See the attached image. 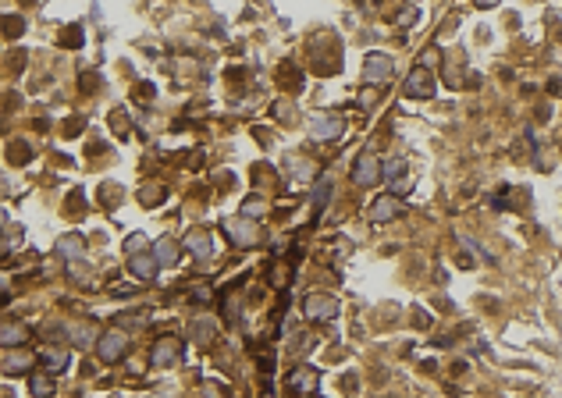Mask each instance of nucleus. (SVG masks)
Returning a JSON list of instances; mask_svg holds the SVG:
<instances>
[{
  "label": "nucleus",
  "instance_id": "1",
  "mask_svg": "<svg viewBox=\"0 0 562 398\" xmlns=\"http://www.w3.org/2000/svg\"><path fill=\"white\" fill-rule=\"evenodd\" d=\"M129 349H132V334L121 331V327L103 331V334H100V345H96V352H100L103 363H121L125 355H129Z\"/></svg>",
  "mask_w": 562,
  "mask_h": 398
},
{
  "label": "nucleus",
  "instance_id": "2",
  "mask_svg": "<svg viewBox=\"0 0 562 398\" xmlns=\"http://www.w3.org/2000/svg\"><path fill=\"white\" fill-rule=\"evenodd\" d=\"M224 235L232 239L235 245H257L260 242V228H257V221L253 217H246V214H239V217H224Z\"/></svg>",
  "mask_w": 562,
  "mask_h": 398
},
{
  "label": "nucleus",
  "instance_id": "3",
  "mask_svg": "<svg viewBox=\"0 0 562 398\" xmlns=\"http://www.w3.org/2000/svg\"><path fill=\"white\" fill-rule=\"evenodd\" d=\"M385 178V164L374 157V153H363L356 157V164H352V181H356L360 188H370V185H378Z\"/></svg>",
  "mask_w": 562,
  "mask_h": 398
},
{
  "label": "nucleus",
  "instance_id": "4",
  "mask_svg": "<svg viewBox=\"0 0 562 398\" xmlns=\"http://www.w3.org/2000/svg\"><path fill=\"white\" fill-rule=\"evenodd\" d=\"M182 360V342L178 338H171V334H164V338H157L153 342V349H150V363L153 366H175Z\"/></svg>",
  "mask_w": 562,
  "mask_h": 398
},
{
  "label": "nucleus",
  "instance_id": "5",
  "mask_svg": "<svg viewBox=\"0 0 562 398\" xmlns=\"http://www.w3.org/2000/svg\"><path fill=\"white\" fill-rule=\"evenodd\" d=\"M385 178H388V185H391L395 196H406L409 188H413V175L406 171V160H402V157H391V160L385 164Z\"/></svg>",
  "mask_w": 562,
  "mask_h": 398
},
{
  "label": "nucleus",
  "instance_id": "6",
  "mask_svg": "<svg viewBox=\"0 0 562 398\" xmlns=\"http://www.w3.org/2000/svg\"><path fill=\"white\" fill-rule=\"evenodd\" d=\"M345 129V121L338 114H317L314 121H310V135H314L317 142H331V139H338Z\"/></svg>",
  "mask_w": 562,
  "mask_h": 398
},
{
  "label": "nucleus",
  "instance_id": "7",
  "mask_svg": "<svg viewBox=\"0 0 562 398\" xmlns=\"http://www.w3.org/2000/svg\"><path fill=\"white\" fill-rule=\"evenodd\" d=\"M303 313L310 320H331L338 313V302L331 299V296H321V291H314V296H306L303 299Z\"/></svg>",
  "mask_w": 562,
  "mask_h": 398
},
{
  "label": "nucleus",
  "instance_id": "8",
  "mask_svg": "<svg viewBox=\"0 0 562 398\" xmlns=\"http://www.w3.org/2000/svg\"><path fill=\"white\" fill-rule=\"evenodd\" d=\"M363 78H367V86H385V82L391 78V60H388V54H370L367 65H363Z\"/></svg>",
  "mask_w": 562,
  "mask_h": 398
},
{
  "label": "nucleus",
  "instance_id": "9",
  "mask_svg": "<svg viewBox=\"0 0 562 398\" xmlns=\"http://www.w3.org/2000/svg\"><path fill=\"white\" fill-rule=\"evenodd\" d=\"M406 96H413V100H431V96H434V78H431L427 68H413V71H409V78H406Z\"/></svg>",
  "mask_w": 562,
  "mask_h": 398
},
{
  "label": "nucleus",
  "instance_id": "10",
  "mask_svg": "<svg viewBox=\"0 0 562 398\" xmlns=\"http://www.w3.org/2000/svg\"><path fill=\"white\" fill-rule=\"evenodd\" d=\"M157 256L150 253V249H139V253H129V270L139 278V281H153L157 278Z\"/></svg>",
  "mask_w": 562,
  "mask_h": 398
},
{
  "label": "nucleus",
  "instance_id": "11",
  "mask_svg": "<svg viewBox=\"0 0 562 398\" xmlns=\"http://www.w3.org/2000/svg\"><path fill=\"white\" fill-rule=\"evenodd\" d=\"M321 388V377L314 366H299L288 373V391H296V395H314Z\"/></svg>",
  "mask_w": 562,
  "mask_h": 398
},
{
  "label": "nucleus",
  "instance_id": "12",
  "mask_svg": "<svg viewBox=\"0 0 562 398\" xmlns=\"http://www.w3.org/2000/svg\"><path fill=\"white\" fill-rule=\"evenodd\" d=\"M39 363H43L50 373L68 370V349H61V345H43V349H39Z\"/></svg>",
  "mask_w": 562,
  "mask_h": 398
},
{
  "label": "nucleus",
  "instance_id": "13",
  "mask_svg": "<svg viewBox=\"0 0 562 398\" xmlns=\"http://www.w3.org/2000/svg\"><path fill=\"white\" fill-rule=\"evenodd\" d=\"M57 256H65L68 263H78L82 256H86V242H82L78 235H61L57 239Z\"/></svg>",
  "mask_w": 562,
  "mask_h": 398
},
{
  "label": "nucleus",
  "instance_id": "14",
  "mask_svg": "<svg viewBox=\"0 0 562 398\" xmlns=\"http://www.w3.org/2000/svg\"><path fill=\"white\" fill-rule=\"evenodd\" d=\"M391 217H399V199H395V196L374 199V206H370V221H374V224H385V221H391Z\"/></svg>",
  "mask_w": 562,
  "mask_h": 398
},
{
  "label": "nucleus",
  "instance_id": "15",
  "mask_svg": "<svg viewBox=\"0 0 562 398\" xmlns=\"http://www.w3.org/2000/svg\"><path fill=\"white\" fill-rule=\"evenodd\" d=\"M288 171H292V181L296 185H310V181L317 178L314 160H306V157H288Z\"/></svg>",
  "mask_w": 562,
  "mask_h": 398
},
{
  "label": "nucleus",
  "instance_id": "16",
  "mask_svg": "<svg viewBox=\"0 0 562 398\" xmlns=\"http://www.w3.org/2000/svg\"><path fill=\"white\" fill-rule=\"evenodd\" d=\"M185 245H189V253L199 256V260H210L214 256V242L210 235L203 232V228H196V232H189V239H185Z\"/></svg>",
  "mask_w": 562,
  "mask_h": 398
},
{
  "label": "nucleus",
  "instance_id": "17",
  "mask_svg": "<svg viewBox=\"0 0 562 398\" xmlns=\"http://www.w3.org/2000/svg\"><path fill=\"white\" fill-rule=\"evenodd\" d=\"M189 334H193L199 345H210L214 334H217V320H214V317H196V320L189 324Z\"/></svg>",
  "mask_w": 562,
  "mask_h": 398
},
{
  "label": "nucleus",
  "instance_id": "18",
  "mask_svg": "<svg viewBox=\"0 0 562 398\" xmlns=\"http://www.w3.org/2000/svg\"><path fill=\"white\" fill-rule=\"evenodd\" d=\"M29 366H32V355H29V352H14V349L4 352V373H8V377L25 373Z\"/></svg>",
  "mask_w": 562,
  "mask_h": 398
},
{
  "label": "nucleus",
  "instance_id": "19",
  "mask_svg": "<svg viewBox=\"0 0 562 398\" xmlns=\"http://www.w3.org/2000/svg\"><path fill=\"white\" fill-rule=\"evenodd\" d=\"M153 256H157L160 267H175L178 263V242H171V239L153 242Z\"/></svg>",
  "mask_w": 562,
  "mask_h": 398
},
{
  "label": "nucleus",
  "instance_id": "20",
  "mask_svg": "<svg viewBox=\"0 0 562 398\" xmlns=\"http://www.w3.org/2000/svg\"><path fill=\"white\" fill-rule=\"evenodd\" d=\"M72 342H75V349H89L93 342H100V331H96V324H93V320L78 324V327L72 331Z\"/></svg>",
  "mask_w": 562,
  "mask_h": 398
},
{
  "label": "nucleus",
  "instance_id": "21",
  "mask_svg": "<svg viewBox=\"0 0 562 398\" xmlns=\"http://www.w3.org/2000/svg\"><path fill=\"white\" fill-rule=\"evenodd\" d=\"M0 338H4V349H14V345H25V338H29V331H25L22 324H14V320H8V324H4V334H0Z\"/></svg>",
  "mask_w": 562,
  "mask_h": 398
},
{
  "label": "nucleus",
  "instance_id": "22",
  "mask_svg": "<svg viewBox=\"0 0 562 398\" xmlns=\"http://www.w3.org/2000/svg\"><path fill=\"white\" fill-rule=\"evenodd\" d=\"M29 391H32V398H54V381L47 373H36L29 381Z\"/></svg>",
  "mask_w": 562,
  "mask_h": 398
},
{
  "label": "nucleus",
  "instance_id": "23",
  "mask_svg": "<svg viewBox=\"0 0 562 398\" xmlns=\"http://www.w3.org/2000/svg\"><path fill=\"white\" fill-rule=\"evenodd\" d=\"M331 199V178H317V188H314V214H321Z\"/></svg>",
  "mask_w": 562,
  "mask_h": 398
},
{
  "label": "nucleus",
  "instance_id": "24",
  "mask_svg": "<svg viewBox=\"0 0 562 398\" xmlns=\"http://www.w3.org/2000/svg\"><path fill=\"white\" fill-rule=\"evenodd\" d=\"M242 214L257 221V217L263 214V203H260V196H249V203H242Z\"/></svg>",
  "mask_w": 562,
  "mask_h": 398
},
{
  "label": "nucleus",
  "instance_id": "25",
  "mask_svg": "<svg viewBox=\"0 0 562 398\" xmlns=\"http://www.w3.org/2000/svg\"><path fill=\"white\" fill-rule=\"evenodd\" d=\"M125 249H129V253H139V249H147V239H142V235H132L129 242H125Z\"/></svg>",
  "mask_w": 562,
  "mask_h": 398
},
{
  "label": "nucleus",
  "instance_id": "26",
  "mask_svg": "<svg viewBox=\"0 0 562 398\" xmlns=\"http://www.w3.org/2000/svg\"><path fill=\"white\" fill-rule=\"evenodd\" d=\"M274 111H278V118H281V121H288V118H292V103L281 100V103H274Z\"/></svg>",
  "mask_w": 562,
  "mask_h": 398
},
{
  "label": "nucleus",
  "instance_id": "27",
  "mask_svg": "<svg viewBox=\"0 0 562 398\" xmlns=\"http://www.w3.org/2000/svg\"><path fill=\"white\" fill-rule=\"evenodd\" d=\"M65 47H82V32L75 25V32H65Z\"/></svg>",
  "mask_w": 562,
  "mask_h": 398
},
{
  "label": "nucleus",
  "instance_id": "28",
  "mask_svg": "<svg viewBox=\"0 0 562 398\" xmlns=\"http://www.w3.org/2000/svg\"><path fill=\"white\" fill-rule=\"evenodd\" d=\"M210 296H214V291H210V288H203V285H196V288H193V299H199V302H206Z\"/></svg>",
  "mask_w": 562,
  "mask_h": 398
},
{
  "label": "nucleus",
  "instance_id": "29",
  "mask_svg": "<svg viewBox=\"0 0 562 398\" xmlns=\"http://www.w3.org/2000/svg\"><path fill=\"white\" fill-rule=\"evenodd\" d=\"M22 29H25V22H22V18H18V22H14V18H8V36H22Z\"/></svg>",
  "mask_w": 562,
  "mask_h": 398
},
{
  "label": "nucleus",
  "instance_id": "30",
  "mask_svg": "<svg viewBox=\"0 0 562 398\" xmlns=\"http://www.w3.org/2000/svg\"><path fill=\"white\" fill-rule=\"evenodd\" d=\"M203 395H206V398H217V388H214V384H206V388H203Z\"/></svg>",
  "mask_w": 562,
  "mask_h": 398
},
{
  "label": "nucleus",
  "instance_id": "31",
  "mask_svg": "<svg viewBox=\"0 0 562 398\" xmlns=\"http://www.w3.org/2000/svg\"><path fill=\"white\" fill-rule=\"evenodd\" d=\"M498 0H477V8H495Z\"/></svg>",
  "mask_w": 562,
  "mask_h": 398
}]
</instances>
